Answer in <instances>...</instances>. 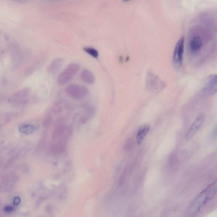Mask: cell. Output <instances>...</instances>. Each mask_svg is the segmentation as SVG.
I'll list each match as a JSON object with an SVG mask.
<instances>
[{"instance_id":"cell-10","label":"cell","mask_w":217,"mask_h":217,"mask_svg":"<svg viewBox=\"0 0 217 217\" xmlns=\"http://www.w3.org/2000/svg\"><path fill=\"white\" fill-rule=\"evenodd\" d=\"M80 76L84 82L88 84H92L95 82V76L90 70L86 69L82 70Z\"/></svg>"},{"instance_id":"cell-8","label":"cell","mask_w":217,"mask_h":217,"mask_svg":"<svg viewBox=\"0 0 217 217\" xmlns=\"http://www.w3.org/2000/svg\"><path fill=\"white\" fill-rule=\"evenodd\" d=\"M203 45V41L200 37L195 36L190 43V50L191 53L196 54L199 51Z\"/></svg>"},{"instance_id":"cell-6","label":"cell","mask_w":217,"mask_h":217,"mask_svg":"<svg viewBox=\"0 0 217 217\" xmlns=\"http://www.w3.org/2000/svg\"><path fill=\"white\" fill-rule=\"evenodd\" d=\"M216 75H212L208 77L205 81L204 86L203 87V93L207 96H211L216 94L217 90Z\"/></svg>"},{"instance_id":"cell-3","label":"cell","mask_w":217,"mask_h":217,"mask_svg":"<svg viewBox=\"0 0 217 217\" xmlns=\"http://www.w3.org/2000/svg\"><path fill=\"white\" fill-rule=\"evenodd\" d=\"M80 66L76 63H72L68 65L59 76L57 84L59 86L65 85L72 80L79 71Z\"/></svg>"},{"instance_id":"cell-2","label":"cell","mask_w":217,"mask_h":217,"mask_svg":"<svg viewBox=\"0 0 217 217\" xmlns=\"http://www.w3.org/2000/svg\"><path fill=\"white\" fill-rule=\"evenodd\" d=\"M146 87L150 93L156 94L163 91L165 84L151 70L148 71L146 79Z\"/></svg>"},{"instance_id":"cell-16","label":"cell","mask_w":217,"mask_h":217,"mask_svg":"<svg viewBox=\"0 0 217 217\" xmlns=\"http://www.w3.org/2000/svg\"><path fill=\"white\" fill-rule=\"evenodd\" d=\"M83 50L86 53L94 58L98 59L99 56V52L97 50L93 48L85 47L83 48Z\"/></svg>"},{"instance_id":"cell-4","label":"cell","mask_w":217,"mask_h":217,"mask_svg":"<svg viewBox=\"0 0 217 217\" xmlns=\"http://www.w3.org/2000/svg\"><path fill=\"white\" fill-rule=\"evenodd\" d=\"M65 91L68 96L77 99L84 98L89 93V90L85 87L76 84L68 85Z\"/></svg>"},{"instance_id":"cell-1","label":"cell","mask_w":217,"mask_h":217,"mask_svg":"<svg viewBox=\"0 0 217 217\" xmlns=\"http://www.w3.org/2000/svg\"><path fill=\"white\" fill-rule=\"evenodd\" d=\"M217 186L216 181L203 190L190 204L187 210L186 216L192 217L196 216L202 207L214 197L216 193Z\"/></svg>"},{"instance_id":"cell-18","label":"cell","mask_w":217,"mask_h":217,"mask_svg":"<svg viewBox=\"0 0 217 217\" xmlns=\"http://www.w3.org/2000/svg\"><path fill=\"white\" fill-rule=\"evenodd\" d=\"M20 202H21V198L19 197H16L14 198L13 203L15 205L17 206L20 204Z\"/></svg>"},{"instance_id":"cell-12","label":"cell","mask_w":217,"mask_h":217,"mask_svg":"<svg viewBox=\"0 0 217 217\" xmlns=\"http://www.w3.org/2000/svg\"><path fill=\"white\" fill-rule=\"evenodd\" d=\"M95 111L96 110L93 106H90L87 107L84 111V114L81 117V121L83 123L87 121L93 116L95 114Z\"/></svg>"},{"instance_id":"cell-17","label":"cell","mask_w":217,"mask_h":217,"mask_svg":"<svg viewBox=\"0 0 217 217\" xmlns=\"http://www.w3.org/2000/svg\"><path fill=\"white\" fill-rule=\"evenodd\" d=\"M14 210V208L13 207L10 206H7L5 207L4 208V210L5 212H7V213H10V212H13Z\"/></svg>"},{"instance_id":"cell-5","label":"cell","mask_w":217,"mask_h":217,"mask_svg":"<svg viewBox=\"0 0 217 217\" xmlns=\"http://www.w3.org/2000/svg\"><path fill=\"white\" fill-rule=\"evenodd\" d=\"M184 42V38L181 37L177 42L173 52V62L177 68L181 67L183 62Z\"/></svg>"},{"instance_id":"cell-13","label":"cell","mask_w":217,"mask_h":217,"mask_svg":"<svg viewBox=\"0 0 217 217\" xmlns=\"http://www.w3.org/2000/svg\"><path fill=\"white\" fill-rule=\"evenodd\" d=\"M66 143L60 141L58 143L54 144L52 146L51 151L53 153L55 154H62L65 150Z\"/></svg>"},{"instance_id":"cell-14","label":"cell","mask_w":217,"mask_h":217,"mask_svg":"<svg viewBox=\"0 0 217 217\" xmlns=\"http://www.w3.org/2000/svg\"><path fill=\"white\" fill-rule=\"evenodd\" d=\"M67 126L64 124H60L56 126L52 134V138L53 140L57 139L58 138L61 137Z\"/></svg>"},{"instance_id":"cell-11","label":"cell","mask_w":217,"mask_h":217,"mask_svg":"<svg viewBox=\"0 0 217 217\" xmlns=\"http://www.w3.org/2000/svg\"><path fill=\"white\" fill-rule=\"evenodd\" d=\"M63 60L61 59H56L53 61L48 67V71L49 73H54L57 71L61 67L63 64Z\"/></svg>"},{"instance_id":"cell-19","label":"cell","mask_w":217,"mask_h":217,"mask_svg":"<svg viewBox=\"0 0 217 217\" xmlns=\"http://www.w3.org/2000/svg\"><path fill=\"white\" fill-rule=\"evenodd\" d=\"M124 1H130V0H124Z\"/></svg>"},{"instance_id":"cell-7","label":"cell","mask_w":217,"mask_h":217,"mask_svg":"<svg viewBox=\"0 0 217 217\" xmlns=\"http://www.w3.org/2000/svg\"><path fill=\"white\" fill-rule=\"evenodd\" d=\"M204 120V115L203 114H199L196 117L191 126L190 127L186 134V138L187 140H191L200 128Z\"/></svg>"},{"instance_id":"cell-15","label":"cell","mask_w":217,"mask_h":217,"mask_svg":"<svg viewBox=\"0 0 217 217\" xmlns=\"http://www.w3.org/2000/svg\"><path fill=\"white\" fill-rule=\"evenodd\" d=\"M35 127L31 124L24 125L19 128V131L26 135L32 133L35 130Z\"/></svg>"},{"instance_id":"cell-9","label":"cell","mask_w":217,"mask_h":217,"mask_svg":"<svg viewBox=\"0 0 217 217\" xmlns=\"http://www.w3.org/2000/svg\"><path fill=\"white\" fill-rule=\"evenodd\" d=\"M150 126L146 125L140 128L137 134L136 139L138 144L140 145L142 143L146 136L149 132Z\"/></svg>"}]
</instances>
